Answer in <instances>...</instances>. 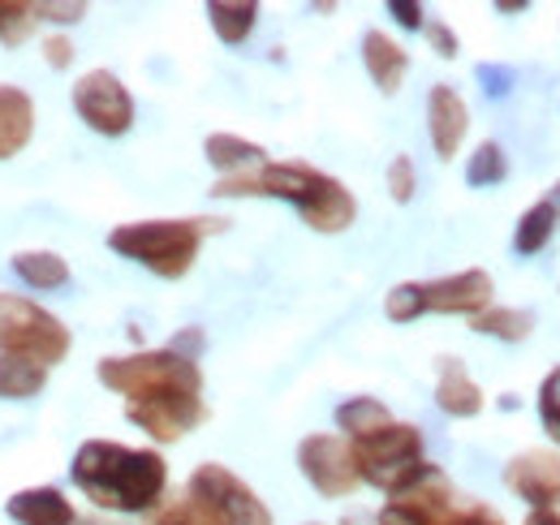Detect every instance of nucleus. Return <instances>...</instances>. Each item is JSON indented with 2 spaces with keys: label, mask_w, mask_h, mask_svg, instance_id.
Returning <instances> with one entry per match:
<instances>
[{
  "label": "nucleus",
  "mask_w": 560,
  "mask_h": 525,
  "mask_svg": "<svg viewBox=\"0 0 560 525\" xmlns=\"http://www.w3.org/2000/svg\"><path fill=\"white\" fill-rule=\"evenodd\" d=\"M73 487L104 513H151L164 504L168 460L155 448H126L113 440H86L70 465Z\"/></svg>",
  "instance_id": "f257e3e1"
},
{
  "label": "nucleus",
  "mask_w": 560,
  "mask_h": 525,
  "mask_svg": "<svg viewBox=\"0 0 560 525\" xmlns=\"http://www.w3.org/2000/svg\"><path fill=\"white\" fill-rule=\"evenodd\" d=\"M215 198H280L289 207H298V215L315 229V233H346L358 220V202L346 190V182L311 168V164H284L268 160L250 173L237 177H220L211 186Z\"/></svg>",
  "instance_id": "f03ea898"
},
{
  "label": "nucleus",
  "mask_w": 560,
  "mask_h": 525,
  "mask_svg": "<svg viewBox=\"0 0 560 525\" xmlns=\"http://www.w3.org/2000/svg\"><path fill=\"white\" fill-rule=\"evenodd\" d=\"M224 215H186V220H135V224H117L108 233V250L121 259L139 262L147 271H155L160 280H182L203 242L211 233H224Z\"/></svg>",
  "instance_id": "7ed1b4c3"
},
{
  "label": "nucleus",
  "mask_w": 560,
  "mask_h": 525,
  "mask_svg": "<svg viewBox=\"0 0 560 525\" xmlns=\"http://www.w3.org/2000/svg\"><path fill=\"white\" fill-rule=\"evenodd\" d=\"M100 384L126 400H151V396L173 393H203V371L195 358L177 349H142L126 358H104Z\"/></svg>",
  "instance_id": "20e7f679"
},
{
  "label": "nucleus",
  "mask_w": 560,
  "mask_h": 525,
  "mask_svg": "<svg viewBox=\"0 0 560 525\" xmlns=\"http://www.w3.org/2000/svg\"><path fill=\"white\" fill-rule=\"evenodd\" d=\"M350 448L362 482L380 487L384 495H397L406 482L419 478V469L427 465V457H422V431L415 422H397V418L350 440Z\"/></svg>",
  "instance_id": "39448f33"
},
{
  "label": "nucleus",
  "mask_w": 560,
  "mask_h": 525,
  "mask_svg": "<svg viewBox=\"0 0 560 525\" xmlns=\"http://www.w3.org/2000/svg\"><path fill=\"white\" fill-rule=\"evenodd\" d=\"M0 353L57 366L70 353V328L44 306H35L31 298L0 293Z\"/></svg>",
  "instance_id": "423d86ee"
},
{
  "label": "nucleus",
  "mask_w": 560,
  "mask_h": 525,
  "mask_svg": "<svg viewBox=\"0 0 560 525\" xmlns=\"http://www.w3.org/2000/svg\"><path fill=\"white\" fill-rule=\"evenodd\" d=\"M186 495L208 513L211 525H272V509L224 465H199L186 482Z\"/></svg>",
  "instance_id": "0eeeda50"
},
{
  "label": "nucleus",
  "mask_w": 560,
  "mask_h": 525,
  "mask_svg": "<svg viewBox=\"0 0 560 525\" xmlns=\"http://www.w3.org/2000/svg\"><path fill=\"white\" fill-rule=\"evenodd\" d=\"M73 113L104 138H121L135 126V95L113 69H91L73 82Z\"/></svg>",
  "instance_id": "6e6552de"
},
{
  "label": "nucleus",
  "mask_w": 560,
  "mask_h": 525,
  "mask_svg": "<svg viewBox=\"0 0 560 525\" xmlns=\"http://www.w3.org/2000/svg\"><path fill=\"white\" fill-rule=\"evenodd\" d=\"M298 469L324 500H346L362 487V474H358L346 435H306L298 444Z\"/></svg>",
  "instance_id": "1a4fd4ad"
},
{
  "label": "nucleus",
  "mask_w": 560,
  "mask_h": 525,
  "mask_svg": "<svg viewBox=\"0 0 560 525\" xmlns=\"http://www.w3.org/2000/svg\"><path fill=\"white\" fill-rule=\"evenodd\" d=\"M126 418L139 431H147L155 444H177L199 422H208V405H203V393L151 396V400H126Z\"/></svg>",
  "instance_id": "9d476101"
},
{
  "label": "nucleus",
  "mask_w": 560,
  "mask_h": 525,
  "mask_svg": "<svg viewBox=\"0 0 560 525\" xmlns=\"http://www.w3.org/2000/svg\"><path fill=\"white\" fill-rule=\"evenodd\" d=\"M491 276L483 267H466V271H453V276H440V280H422V302H427V315H483L491 306Z\"/></svg>",
  "instance_id": "9b49d317"
},
{
  "label": "nucleus",
  "mask_w": 560,
  "mask_h": 525,
  "mask_svg": "<svg viewBox=\"0 0 560 525\" xmlns=\"http://www.w3.org/2000/svg\"><path fill=\"white\" fill-rule=\"evenodd\" d=\"M504 487L530 504V509H548L560 504V453L557 448H526L504 465Z\"/></svg>",
  "instance_id": "f8f14e48"
},
{
  "label": "nucleus",
  "mask_w": 560,
  "mask_h": 525,
  "mask_svg": "<svg viewBox=\"0 0 560 525\" xmlns=\"http://www.w3.org/2000/svg\"><path fill=\"white\" fill-rule=\"evenodd\" d=\"M466 130H470V108H466V100L448 86V82H440V86H431V95H427V133H431V147H435V160H457V151H462V142H466Z\"/></svg>",
  "instance_id": "ddd939ff"
},
{
  "label": "nucleus",
  "mask_w": 560,
  "mask_h": 525,
  "mask_svg": "<svg viewBox=\"0 0 560 525\" xmlns=\"http://www.w3.org/2000/svg\"><path fill=\"white\" fill-rule=\"evenodd\" d=\"M362 66L371 73V82L380 86V95H397L401 82H406V73H410V52L393 35L366 31L362 35Z\"/></svg>",
  "instance_id": "4468645a"
},
{
  "label": "nucleus",
  "mask_w": 560,
  "mask_h": 525,
  "mask_svg": "<svg viewBox=\"0 0 560 525\" xmlns=\"http://www.w3.org/2000/svg\"><path fill=\"white\" fill-rule=\"evenodd\" d=\"M435 405L448 413V418H475L483 413V388L470 380L466 362L462 358H440V375H435Z\"/></svg>",
  "instance_id": "2eb2a0df"
},
{
  "label": "nucleus",
  "mask_w": 560,
  "mask_h": 525,
  "mask_svg": "<svg viewBox=\"0 0 560 525\" xmlns=\"http://www.w3.org/2000/svg\"><path fill=\"white\" fill-rule=\"evenodd\" d=\"M4 513L18 525H78L73 504L57 487H26L4 504Z\"/></svg>",
  "instance_id": "dca6fc26"
},
{
  "label": "nucleus",
  "mask_w": 560,
  "mask_h": 525,
  "mask_svg": "<svg viewBox=\"0 0 560 525\" xmlns=\"http://www.w3.org/2000/svg\"><path fill=\"white\" fill-rule=\"evenodd\" d=\"M35 133V104L22 86L0 82V160L18 155Z\"/></svg>",
  "instance_id": "f3484780"
},
{
  "label": "nucleus",
  "mask_w": 560,
  "mask_h": 525,
  "mask_svg": "<svg viewBox=\"0 0 560 525\" xmlns=\"http://www.w3.org/2000/svg\"><path fill=\"white\" fill-rule=\"evenodd\" d=\"M557 224H560V182L539 198L513 229V250L526 259V255H539L552 237H557Z\"/></svg>",
  "instance_id": "a211bd4d"
},
{
  "label": "nucleus",
  "mask_w": 560,
  "mask_h": 525,
  "mask_svg": "<svg viewBox=\"0 0 560 525\" xmlns=\"http://www.w3.org/2000/svg\"><path fill=\"white\" fill-rule=\"evenodd\" d=\"M203 155L220 177H237V173H250V168L268 164V151L250 138H237V133H208Z\"/></svg>",
  "instance_id": "6ab92c4d"
},
{
  "label": "nucleus",
  "mask_w": 560,
  "mask_h": 525,
  "mask_svg": "<svg viewBox=\"0 0 560 525\" xmlns=\"http://www.w3.org/2000/svg\"><path fill=\"white\" fill-rule=\"evenodd\" d=\"M535 324H539V319H535L530 311H522V306H495V302H491L483 315L470 319V328L479 331V336L504 340V345H522V340H530Z\"/></svg>",
  "instance_id": "aec40b11"
},
{
  "label": "nucleus",
  "mask_w": 560,
  "mask_h": 525,
  "mask_svg": "<svg viewBox=\"0 0 560 525\" xmlns=\"http://www.w3.org/2000/svg\"><path fill=\"white\" fill-rule=\"evenodd\" d=\"M208 18L220 44H246L259 22V4L255 0H211Z\"/></svg>",
  "instance_id": "412c9836"
},
{
  "label": "nucleus",
  "mask_w": 560,
  "mask_h": 525,
  "mask_svg": "<svg viewBox=\"0 0 560 525\" xmlns=\"http://www.w3.org/2000/svg\"><path fill=\"white\" fill-rule=\"evenodd\" d=\"M13 276L31 289H66L70 284V262L57 250H26V255H13Z\"/></svg>",
  "instance_id": "4be33fe9"
},
{
  "label": "nucleus",
  "mask_w": 560,
  "mask_h": 525,
  "mask_svg": "<svg viewBox=\"0 0 560 525\" xmlns=\"http://www.w3.org/2000/svg\"><path fill=\"white\" fill-rule=\"evenodd\" d=\"M44 384H48V366L0 353V400H31L44 393Z\"/></svg>",
  "instance_id": "5701e85b"
},
{
  "label": "nucleus",
  "mask_w": 560,
  "mask_h": 525,
  "mask_svg": "<svg viewBox=\"0 0 560 525\" xmlns=\"http://www.w3.org/2000/svg\"><path fill=\"white\" fill-rule=\"evenodd\" d=\"M384 422H393V413L375 396H350L346 405H337V427H341L346 440H358V435H366V431H375Z\"/></svg>",
  "instance_id": "b1692460"
},
{
  "label": "nucleus",
  "mask_w": 560,
  "mask_h": 525,
  "mask_svg": "<svg viewBox=\"0 0 560 525\" xmlns=\"http://www.w3.org/2000/svg\"><path fill=\"white\" fill-rule=\"evenodd\" d=\"M509 177V155H504V147L500 142H479L475 151H470V160H466V182L475 186V190H483V186H500Z\"/></svg>",
  "instance_id": "393cba45"
},
{
  "label": "nucleus",
  "mask_w": 560,
  "mask_h": 525,
  "mask_svg": "<svg viewBox=\"0 0 560 525\" xmlns=\"http://www.w3.org/2000/svg\"><path fill=\"white\" fill-rule=\"evenodd\" d=\"M384 315L393 324H415L427 315V302H422V280H406V284H393L388 298H384Z\"/></svg>",
  "instance_id": "a878e982"
},
{
  "label": "nucleus",
  "mask_w": 560,
  "mask_h": 525,
  "mask_svg": "<svg viewBox=\"0 0 560 525\" xmlns=\"http://www.w3.org/2000/svg\"><path fill=\"white\" fill-rule=\"evenodd\" d=\"M35 4H22V0H0V44H22L31 31H35Z\"/></svg>",
  "instance_id": "bb28decb"
},
{
  "label": "nucleus",
  "mask_w": 560,
  "mask_h": 525,
  "mask_svg": "<svg viewBox=\"0 0 560 525\" xmlns=\"http://www.w3.org/2000/svg\"><path fill=\"white\" fill-rule=\"evenodd\" d=\"M147 525H211V522H208V513L182 491L177 500H164L160 509H151V513H147Z\"/></svg>",
  "instance_id": "cd10ccee"
},
{
  "label": "nucleus",
  "mask_w": 560,
  "mask_h": 525,
  "mask_svg": "<svg viewBox=\"0 0 560 525\" xmlns=\"http://www.w3.org/2000/svg\"><path fill=\"white\" fill-rule=\"evenodd\" d=\"M539 418H544L548 440L560 448V366H552L548 380L539 384Z\"/></svg>",
  "instance_id": "c85d7f7f"
},
{
  "label": "nucleus",
  "mask_w": 560,
  "mask_h": 525,
  "mask_svg": "<svg viewBox=\"0 0 560 525\" xmlns=\"http://www.w3.org/2000/svg\"><path fill=\"white\" fill-rule=\"evenodd\" d=\"M415 190H419L415 160L410 155H393V164H388V195H393V202H410Z\"/></svg>",
  "instance_id": "c756f323"
},
{
  "label": "nucleus",
  "mask_w": 560,
  "mask_h": 525,
  "mask_svg": "<svg viewBox=\"0 0 560 525\" xmlns=\"http://www.w3.org/2000/svg\"><path fill=\"white\" fill-rule=\"evenodd\" d=\"M448 525H504V517L483 500H462V509L448 517Z\"/></svg>",
  "instance_id": "7c9ffc66"
},
{
  "label": "nucleus",
  "mask_w": 560,
  "mask_h": 525,
  "mask_svg": "<svg viewBox=\"0 0 560 525\" xmlns=\"http://www.w3.org/2000/svg\"><path fill=\"white\" fill-rule=\"evenodd\" d=\"M422 31H427L431 48H435V52H440L444 61H453V57L462 52V44H457V35H453V26H448V22H427Z\"/></svg>",
  "instance_id": "2f4dec72"
},
{
  "label": "nucleus",
  "mask_w": 560,
  "mask_h": 525,
  "mask_svg": "<svg viewBox=\"0 0 560 525\" xmlns=\"http://www.w3.org/2000/svg\"><path fill=\"white\" fill-rule=\"evenodd\" d=\"M35 18H48V22H82L86 18V4H35Z\"/></svg>",
  "instance_id": "473e14b6"
},
{
  "label": "nucleus",
  "mask_w": 560,
  "mask_h": 525,
  "mask_svg": "<svg viewBox=\"0 0 560 525\" xmlns=\"http://www.w3.org/2000/svg\"><path fill=\"white\" fill-rule=\"evenodd\" d=\"M44 61L52 69H70L73 66V44L66 35H52L48 44H44Z\"/></svg>",
  "instance_id": "72a5a7b5"
},
{
  "label": "nucleus",
  "mask_w": 560,
  "mask_h": 525,
  "mask_svg": "<svg viewBox=\"0 0 560 525\" xmlns=\"http://www.w3.org/2000/svg\"><path fill=\"white\" fill-rule=\"evenodd\" d=\"M388 13H393L406 31H422V26H427V22H422V4H415V0H393Z\"/></svg>",
  "instance_id": "f704fd0d"
},
{
  "label": "nucleus",
  "mask_w": 560,
  "mask_h": 525,
  "mask_svg": "<svg viewBox=\"0 0 560 525\" xmlns=\"http://www.w3.org/2000/svg\"><path fill=\"white\" fill-rule=\"evenodd\" d=\"M522 525H560V504H548V509H530Z\"/></svg>",
  "instance_id": "c9c22d12"
},
{
  "label": "nucleus",
  "mask_w": 560,
  "mask_h": 525,
  "mask_svg": "<svg viewBox=\"0 0 560 525\" xmlns=\"http://www.w3.org/2000/svg\"><path fill=\"white\" fill-rule=\"evenodd\" d=\"M375 525H419L415 517H406L401 509H393V504H384V513H380V522Z\"/></svg>",
  "instance_id": "e433bc0d"
},
{
  "label": "nucleus",
  "mask_w": 560,
  "mask_h": 525,
  "mask_svg": "<svg viewBox=\"0 0 560 525\" xmlns=\"http://www.w3.org/2000/svg\"><path fill=\"white\" fill-rule=\"evenodd\" d=\"M78 525H108V522H78Z\"/></svg>",
  "instance_id": "4c0bfd02"
}]
</instances>
